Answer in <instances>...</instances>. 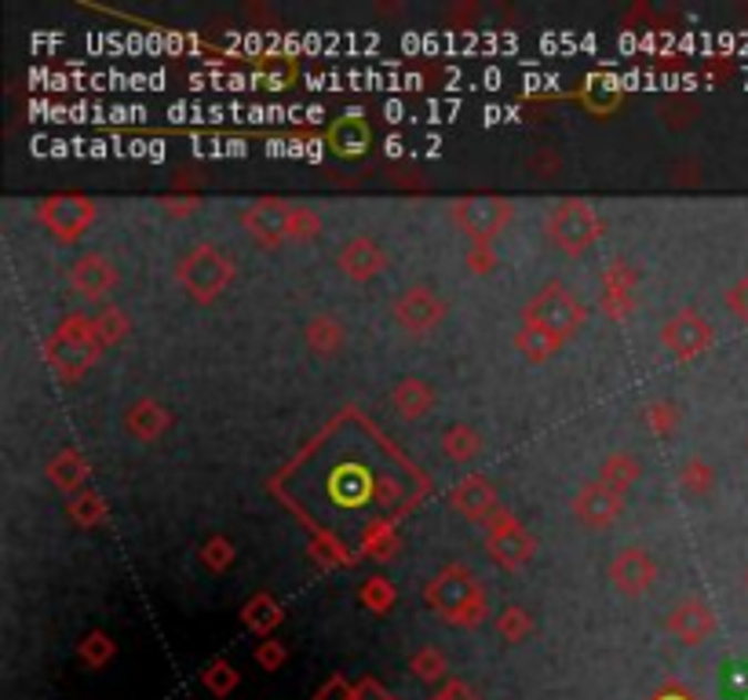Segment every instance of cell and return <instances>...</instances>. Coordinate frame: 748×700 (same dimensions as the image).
Listing matches in <instances>:
<instances>
[{
  "label": "cell",
  "mask_w": 748,
  "mask_h": 700,
  "mask_svg": "<svg viewBox=\"0 0 748 700\" xmlns=\"http://www.w3.org/2000/svg\"><path fill=\"white\" fill-rule=\"evenodd\" d=\"M719 690L727 700H745L748 697V665H727L723 668Z\"/></svg>",
  "instance_id": "obj_1"
}]
</instances>
